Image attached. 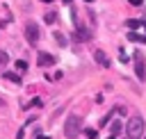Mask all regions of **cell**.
Returning a JSON list of instances; mask_svg holds the SVG:
<instances>
[{
    "mask_svg": "<svg viewBox=\"0 0 146 139\" xmlns=\"http://www.w3.org/2000/svg\"><path fill=\"white\" fill-rule=\"evenodd\" d=\"M84 2H94V0H84Z\"/></svg>",
    "mask_w": 146,
    "mask_h": 139,
    "instance_id": "cell-23",
    "label": "cell"
},
{
    "mask_svg": "<svg viewBox=\"0 0 146 139\" xmlns=\"http://www.w3.org/2000/svg\"><path fill=\"white\" fill-rule=\"evenodd\" d=\"M41 105H43L41 98H34V100H32V107H41Z\"/></svg>",
    "mask_w": 146,
    "mask_h": 139,
    "instance_id": "cell-16",
    "label": "cell"
},
{
    "mask_svg": "<svg viewBox=\"0 0 146 139\" xmlns=\"http://www.w3.org/2000/svg\"><path fill=\"white\" fill-rule=\"evenodd\" d=\"M5 77H7L9 82H16V84L21 82V77H18V75H14V73H5Z\"/></svg>",
    "mask_w": 146,
    "mask_h": 139,
    "instance_id": "cell-13",
    "label": "cell"
},
{
    "mask_svg": "<svg viewBox=\"0 0 146 139\" xmlns=\"http://www.w3.org/2000/svg\"><path fill=\"white\" fill-rule=\"evenodd\" d=\"M121 128H123V123H121V121H114V123L110 125V130H112V134H116V132H121Z\"/></svg>",
    "mask_w": 146,
    "mask_h": 139,
    "instance_id": "cell-9",
    "label": "cell"
},
{
    "mask_svg": "<svg viewBox=\"0 0 146 139\" xmlns=\"http://www.w3.org/2000/svg\"><path fill=\"white\" fill-rule=\"evenodd\" d=\"M128 2H130V5H135V7H139V5L144 2V0H128Z\"/></svg>",
    "mask_w": 146,
    "mask_h": 139,
    "instance_id": "cell-18",
    "label": "cell"
},
{
    "mask_svg": "<svg viewBox=\"0 0 146 139\" xmlns=\"http://www.w3.org/2000/svg\"><path fill=\"white\" fill-rule=\"evenodd\" d=\"M87 139H96V130H87Z\"/></svg>",
    "mask_w": 146,
    "mask_h": 139,
    "instance_id": "cell-17",
    "label": "cell"
},
{
    "mask_svg": "<svg viewBox=\"0 0 146 139\" xmlns=\"http://www.w3.org/2000/svg\"><path fill=\"white\" fill-rule=\"evenodd\" d=\"M135 73L139 80H146V64H144V57L139 52H135Z\"/></svg>",
    "mask_w": 146,
    "mask_h": 139,
    "instance_id": "cell-4",
    "label": "cell"
},
{
    "mask_svg": "<svg viewBox=\"0 0 146 139\" xmlns=\"http://www.w3.org/2000/svg\"><path fill=\"white\" fill-rule=\"evenodd\" d=\"M94 57H96V62H98V64H103L105 68L110 66V59H107V55H105L103 50H96V52H94Z\"/></svg>",
    "mask_w": 146,
    "mask_h": 139,
    "instance_id": "cell-6",
    "label": "cell"
},
{
    "mask_svg": "<svg viewBox=\"0 0 146 139\" xmlns=\"http://www.w3.org/2000/svg\"><path fill=\"white\" fill-rule=\"evenodd\" d=\"M139 25H141V21H135V18L128 21V27H130V30H135V27H139Z\"/></svg>",
    "mask_w": 146,
    "mask_h": 139,
    "instance_id": "cell-14",
    "label": "cell"
},
{
    "mask_svg": "<svg viewBox=\"0 0 146 139\" xmlns=\"http://www.w3.org/2000/svg\"><path fill=\"white\" fill-rule=\"evenodd\" d=\"M82 132V118L80 116H68L66 118V123H64V137H68V139H75L78 134Z\"/></svg>",
    "mask_w": 146,
    "mask_h": 139,
    "instance_id": "cell-1",
    "label": "cell"
},
{
    "mask_svg": "<svg viewBox=\"0 0 146 139\" xmlns=\"http://www.w3.org/2000/svg\"><path fill=\"white\" fill-rule=\"evenodd\" d=\"M64 2H66V5H68V2H73V0H64Z\"/></svg>",
    "mask_w": 146,
    "mask_h": 139,
    "instance_id": "cell-21",
    "label": "cell"
},
{
    "mask_svg": "<svg viewBox=\"0 0 146 139\" xmlns=\"http://www.w3.org/2000/svg\"><path fill=\"white\" fill-rule=\"evenodd\" d=\"M119 59H121V62H128V55H125L123 50H119Z\"/></svg>",
    "mask_w": 146,
    "mask_h": 139,
    "instance_id": "cell-15",
    "label": "cell"
},
{
    "mask_svg": "<svg viewBox=\"0 0 146 139\" xmlns=\"http://www.w3.org/2000/svg\"><path fill=\"white\" fill-rule=\"evenodd\" d=\"M7 62H9V52H5V50H0V68H2V66H5Z\"/></svg>",
    "mask_w": 146,
    "mask_h": 139,
    "instance_id": "cell-11",
    "label": "cell"
},
{
    "mask_svg": "<svg viewBox=\"0 0 146 139\" xmlns=\"http://www.w3.org/2000/svg\"><path fill=\"white\" fill-rule=\"evenodd\" d=\"M36 139H50V137H43V134H39V137H36Z\"/></svg>",
    "mask_w": 146,
    "mask_h": 139,
    "instance_id": "cell-19",
    "label": "cell"
},
{
    "mask_svg": "<svg viewBox=\"0 0 146 139\" xmlns=\"http://www.w3.org/2000/svg\"><path fill=\"white\" fill-rule=\"evenodd\" d=\"M141 25H144V27H146V21H141Z\"/></svg>",
    "mask_w": 146,
    "mask_h": 139,
    "instance_id": "cell-20",
    "label": "cell"
},
{
    "mask_svg": "<svg viewBox=\"0 0 146 139\" xmlns=\"http://www.w3.org/2000/svg\"><path fill=\"white\" fill-rule=\"evenodd\" d=\"M39 27H36V23H32V21H27L25 23V39H27V43L30 46H36L39 43Z\"/></svg>",
    "mask_w": 146,
    "mask_h": 139,
    "instance_id": "cell-3",
    "label": "cell"
},
{
    "mask_svg": "<svg viewBox=\"0 0 146 139\" xmlns=\"http://www.w3.org/2000/svg\"><path fill=\"white\" fill-rule=\"evenodd\" d=\"M43 21H46V23L50 25V23H55V21H57V14H55V11H48V14L43 16Z\"/></svg>",
    "mask_w": 146,
    "mask_h": 139,
    "instance_id": "cell-8",
    "label": "cell"
},
{
    "mask_svg": "<svg viewBox=\"0 0 146 139\" xmlns=\"http://www.w3.org/2000/svg\"><path fill=\"white\" fill-rule=\"evenodd\" d=\"M55 41H57L59 46H66V36H64L62 32H55Z\"/></svg>",
    "mask_w": 146,
    "mask_h": 139,
    "instance_id": "cell-10",
    "label": "cell"
},
{
    "mask_svg": "<svg viewBox=\"0 0 146 139\" xmlns=\"http://www.w3.org/2000/svg\"><path fill=\"white\" fill-rule=\"evenodd\" d=\"M128 39L132 43H146V34H137V32H128Z\"/></svg>",
    "mask_w": 146,
    "mask_h": 139,
    "instance_id": "cell-7",
    "label": "cell"
},
{
    "mask_svg": "<svg viewBox=\"0 0 146 139\" xmlns=\"http://www.w3.org/2000/svg\"><path fill=\"white\" fill-rule=\"evenodd\" d=\"M36 62H39V66H52V64H55V57L48 55V52H39Z\"/></svg>",
    "mask_w": 146,
    "mask_h": 139,
    "instance_id": "cell-5",
    "label": "cell"
},
{
    "mask_svg": "<svg viewBox=\"0 0 146 139\" xmlns=\"http://www.w3.org/2000/svg\"><path fill=\"white\" fill-rule=\"evenodd\" d=\"M125 132H128V139H139L144 134V118L141 116H132L125 125Z\"/></svg>",
    "mask_w": 146,
    "mask_h": 139,
    "instance_id": "cell-2",
    "label": "cell"
},
{
    "mask_svg": "<svg viewBox=\"0 0 146 139\" xmlns=\"http://www.w3.org/2000/svg\"><path fill=\"white\" fill-rule=\"evenodd\" d=\"M41 2H52V0H41Z\"/></svg>",
    "mask_w": 146,
    "mask_h": 139,
    "instance_id": "cell-22",
    "label": "cell"
},
{
    "mask_svg": "<svg viewBox=\"0 0 146 139\" xmlns=\"http://www.w3.org/2000/svg\"><path fill=\"white\" fill-rule=\"evenodd\" d=\"M16 68H18L21 73H23V71H27V62H23V59H18V62H16Z\"/></svg>",
    "mask_w": 146,
    "mask_h": 139,
    "instance_id": "cell-12",
    "label": "cell"
}]
</instances>
